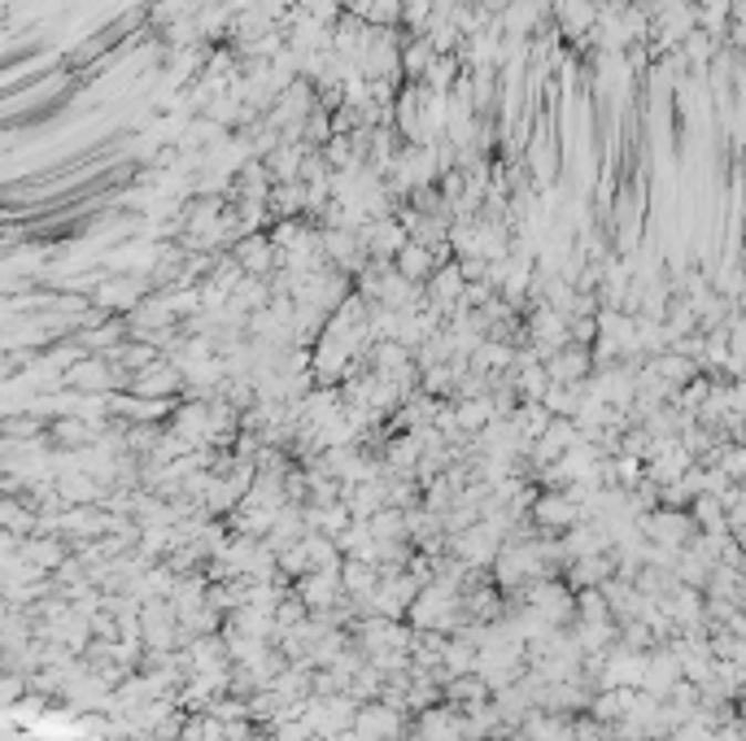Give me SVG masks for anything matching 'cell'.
<instances>
[{
    "instance_id": "obj_1",
    "label": "cell",
    "mask_w": 746,
    "mask_h": 741,
    "mask_svg": "<svg viewBox=\"0 0 746 741\" xmlns=\"http://www.w3.org/2000/svg\"><path fill=\"white\" fill-rule=\"evenodd\" d=\"M350 729L359 733V741H393L411 733V716L397 711V707H388V702H380V698H372V702H359Z\"/></svg>"
},
{
    "instance_id": "obj_2",
    "label": "cell",
    "mask_w": 746,
    "mask_h": 741,
    "mask_svg": "<svg viewBox=\"0 0 746 741\" xmlns=\"http://www.w3.org/2000/svg\"><path fill=\"white\" fill-rule=\"evenodd\" d=\"M676 680H681V667H676V659H672V650L669 646H651V650H646V667H642L638 689L664 702L672 689H676Z\"/></svg>"
},
{
    "instance_id": "obj_3",
    "label": "cell",
    "mask_w": 746,
    "mask_h": 741,
    "mask_svg": "<svg viewBox=\"0 0 746 741\" xmlns=\"http://www.w3.org/2000/svg\"><path fill=\"white\" fill-rule=\"evenodd\" d=\"M293 593H298L301 606H305L310 615H319V610H332V606L345 597V589H341V576H336V572H305V576H298Z\"/></svg>"
},
{
    "instance_id": "obj_4",
    "label": "cell",
    "mask_w": 746,
    "mask_h": 741,
    "mask_svg": "<svg viewBox=\"0 0 746 741\" xmlns=\"http://www.w3.org/2000/svg\"><path fill=\"white\" fill-rule=\"evenodd\" d=\"M550 375H555V384H568V379H581L586 375V354H559L555 363H550Z\"/></svg>"
}]
</instances>
